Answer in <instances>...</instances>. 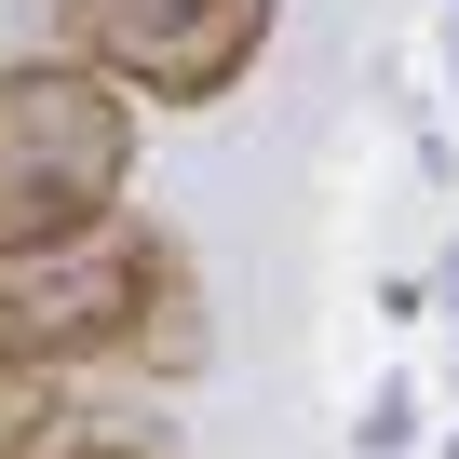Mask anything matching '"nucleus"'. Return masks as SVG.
<instances>
[{
  "instance_id": "1",
  "label": "nucleus",
  "mask_w": 459,
  "mask_h": 459,
  "mask_svg": "<svg viewBox=\"0 0 459 459\" xmlns=\"http://www.w3.org/2000/svg\"><path fill=\"white\" fill-rule=\"evenodd\" d=\"M122 176H135V95L108 68L82 55L0 68V271L122 230Z\"/></svg>"
},
{
  "instance_id": "5",
  "label": "nucleus",
  "mask_w": 459,
  "mask_h": 459,
  "mask_svg": "<svg viewBox=\"0 0 459 459\" xmlns=\"http://www.w3.org/2000/svg\"><path fill=\"white\" fill-rule=\"evenodd\" d=\"M82 459H135V446H82Z\"/></svg>"
},
{
  "instance_id": "3",
  "label": "nucleus",
  "mask_w": 459,
  "mask_h": 459,
  "mask_svg": "<svg viewBox=\"0 0 459 459\" xmlns=\"http://www.w3.org/2000/svg\"><path fill=\"white\" fill-rule=\"evenodd\" d=\"M55 14H68V55L149 108H216L271 55V0H55Z\"/></svg>"
},
{
  "instance_id": "2",
  "label": "nucleus",
  "mask_w": 459,
  "mask_h": 459,
  "mask_svg": "<svg viewBox=\"0 0 459 459\" xmlns=\"http://www.w3.org/2000/svg\"><path fill=\"white\" fill-rule=\"evenodd\" d=\"M176 244L162 230H95V244H68V257H28V271H0V405H14L28 378H68V365H95V351H149V325L176 311ZM176 338V325H162ZM189 351V338H176Z\"/></svg>"
},
{
  "instance_id": "4",
  "label": "nucleus",
  "mask_w": 459,
  "mask_h": 459,
  "mask_svg": "<svg viewBox=\"0 0 459 459\" xmlns=\"http://www.w3.org/2000/svg\"><path fill=\"white\" fill-rule=\"evenodd\" d=\"M446 325H459V271H446Z\"/></svg>"
}]
</instances>
